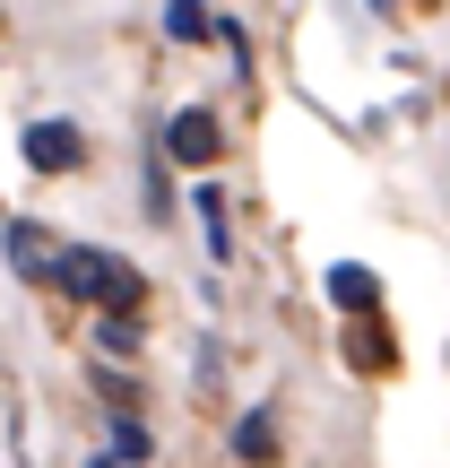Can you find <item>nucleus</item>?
Wrapping results in <instances>:
<instances>
[{
    "mask_svg": "<svg viewBox=\"0 0 450 468\" xmlns=\"http://www.w3.org/2000/svg\"><path fill=\"white\" fill-rule=\"evenodd\" d=\"M96 347H104V356H131V347H139V321H131V313H96Z\"/></svg>",
    "mask_w": 450,
    "mask_h": 468,
    "instance_id": "10",
    "label": "nucleus"
},
{
    "mask_svg": "<svg viewBox=\"0 0 450 468\" xmlns=\"http://www.w3.org/2000/svg\"><path fill=\"white\" fill-rule=\"evenodd\" d=\"M148 452H156V442H148V425H139V417H121V425H113V460H121V468H139Z\"/></svg>",
    "mask_w": 450,
    "mask_h": 468,
    "instance_id": "11",
    "label": "nucleus"
},
{
    "mask_svg": "<svg viewBox=\"0 0 450 468\" xmlns=\"http://www.w3.org/2000/svg\"><path fill=\"white\" fill-rule=\"evenodd\" d=\"M52 251H61V243H44V226H35V218H9V269H17V278L44 286L52 278Z\"/></svg>",
    "mask_w": 450,
    "mask_h": 468,
    "instance_id": "5",
    "label": "nucleus"
},
{
    "mask_svg": "<svg viewBox=\"0 0 450 468\" xmlns=\"http://www.w3.org/2000/svg\"><path fill=\"white\" fill-rule=\"evenodd\" d=\"M347 356H355V373H390V338L372 330V313H364V330L347 338Z\"/></svg>",
    "mask_w": 450,
    "mask_h": 468,
    "instance_id": "9",
    "label": "nucleus"
},
{
    "mask_svg": "<svg viewBox=\"0 0 450 468\" xmlns=\"http://www.w3.org/2000/svg\"><path fill=\"white\" fill-rule=\"evenodd\" d=\"M165 35H173V44H208V35H217L208 0H165Z\"/></svg>",
    "mask_w": 450,
    "mask_h": 468,
    "instance_id": "7",
    "label": "nucleus"
},
{
    "mask_svg": "<svg viewBox=\"0 0 450 468\" xmlns=\"http://www.w3.org/2000/svg\"><path fill=\"white\" fill-rule=\"evenodd\" d=\"M330 303H338V313H355V321L382 313V278H372L364 261H338V269H330Z\"/></svg>",
    "mask_w": 450,
    "mask_h": 468,
    "instance_id": "4",
    "label": "nucleus"
},
{
    "mask_svg": "<svg viewBox=\"0 0 450 468\" xmlns=\"http://www.w3.org/2000/svg\"><path fill=\"white\" fill-rule=\"evenodd\" d=\"M44 286L69 295V303H87V313H139V269L113 261V251H96V243H61Z\"/></svg>",
    "mask_w": 450,
    "mask_h": 468,
    "instance_id": "1",
    "label": "nucleus"
},
{
    "mask_svg": "<svg viewBox=\"0 0 450 468\" xmlns=\"http://www.w3.org/2000/svg\"><path fill=\"white\" fill-rule=\"evenodd\" d=\"M234 460H243V468H268V460H277V425H268V408H251V417L234 425Z\"/></svg>",
    "mask_w": 450,
    "mask_h": 468,
    "instance_id": "6",
    "label": "nucleus"
},
{
    "mask_svg": "<svg viewBox=\"0 0 450 468\" xmlns=\"http://www.w3.org/2000/svg\"><path fill=\"white\" fill-rule=\"evenodd\" d=\"M165 165H183V174H208V165H217V113L183 104V113L165 122Z\"/></svg>",
    "mask_w": 450,
    "mask_h": 468,
    "instance_id": "2",
    "label": "nucleus"
},
{
    "mask_svg": "<svg viewBox=\"0 0 450 468\" xmlns=\"http://www.w3.org/2000/svg\"><path fill=\"white\" fill-rule=\"evenodd\" d=\"M87 468H121V460H113V452H104V460H87Z\"/></svg>",
    "mask_w": 450,
    "mask_h": 468,
    "instance_id": "12",
    "label": "nucleus"
},
{
    "mask_svg": "<svg viewBox=\"0 0 450 468\" xmlns=\"http://www.w3.org/2000/svg\"><path fill=\"white\" fill-rule=\"evenodd\" d=\"M26 165H35V174H78V165H87L78 122H26Z\"/></svg>",
    "mask_w": 450,
    "mask_h": 468,
    "instance_id": "3",
    "label": "nucleus"
},
{
    "mask_svg": "<svg viewBox=\"0 0 450 468\" xmlns=\"http://www.w3.org/2000/svg\"><path fill=\"white\" fill-rule=\"evenodd\" d=\"M191 208H200V226H208V251L225 261V251H234V226H225V191H217V183H200V191H191Z\"/></svg>",
    "mask_w": 450,
    "mask_h": 468,
    "instance_id": "8",
    "label": "nucleus"
}]
</instances>
